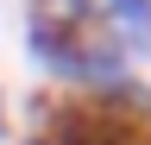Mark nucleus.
Returning <instances> with one entry per match:
<instances>
[{
  "label": "nucleus",
  "instance_id": "1",
  "mask_svg": "<svg viewBox=\"0 0 151 145\" xmlns=\"http://www.w3.org/2000/svg\"><path fill=\"white\" fill-rule=\"evenodd\" d=\"M38 145H151V133L101 107H76V114H57Z\"/></svg>",
  "mask_w": 151,
  "mask_h": 145
},
{
  "label": "nucleus",
  "instance_id": "2",
  "mask_svg": "<svg viewBox=\"0 0 151 145\" xmlns=\"http://www.w3.org/2000/svg\"><path fill=\"white\" fill-rule=\"evenodd\" d=\"M0 133H6V101H0Z\"/></svg>",
  "mask_w": 151,
  "mask_h": 145
}]
</instances>
